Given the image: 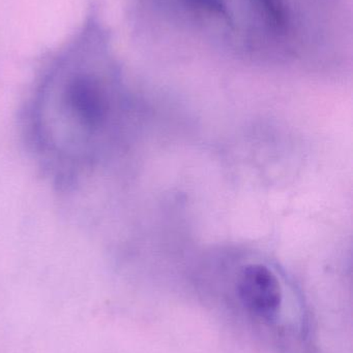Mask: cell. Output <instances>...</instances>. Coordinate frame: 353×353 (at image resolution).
<instances>
[{"instance_id":"cell-1","label":"cell","mask_w":353,"mask_h":353,"mask_svg":"<svg viewBox=\"0 0 353 353\" xmlns=\"http://www.w3.org/2000/svg\"><path fill=\"white\" fill-rule=\"evenodd\" d=\"M128 107L120 87L95 70L51 77L26 108V138L52 180L72 186L97 173L115 152Z\"/></svg>"},{"instance_id":"cell-2","label":"cell","mask_w":353,"mask_h":353,"mask_svg":"<svg viewBox=\"0 0 353 353\" xmlns=\"http://www.w3.org/2000/svg\"><path fill=\"white\" fill-rule=\"evenodd\" d=\"M236 294L242 306L265 321H274L282 304L281 284L275 272L260 261H249L238 270Z\"/></svg>"},{"instance_id":"cell-3","label":"cell","mask_w":353,"mask_h":353,"mask_svg":"<svg viewBox=\"0 0 353 353\" xmlns=\"http://www.w3.org/2000/svg\"><path fill=\"white\" fill-rule=\"evenodd\" d=\"M269 30L275 34H285L288 28V16L282 0H252Z\"/></svg>"},{"instance_id":"cell-4","label":"cell","mask_w":353,"mask_h":353,"mask_svg":"<svg viewBox=\"0 0 353 353\" xmlns=\"http://www.w3.org/2000/svg\"><path fill=\"white\" fill-rule=\"evenodd\" d=\"M184 6L194 12H201L209 17H215L229 25L231 22L227 6L224 0H182Z\"/></svg>"}]
</instances>
